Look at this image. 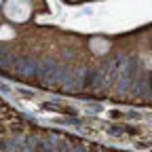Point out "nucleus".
I'll return each instance as SVG.
<instances>
[{
    "instance_id": "obj_1",
    "label": "nucleus",
    "mask_w": 152,
    "mask_h": 152,
    "mask_svg": "<svg viewBox=\"0 0 152 152\" xmlns=\"http://www.w3.org/2000/svg\"><path fill=\"white\" fill-rule=\"evenodd\" d=\"M32 13V4L28 0H9L4 4V15L13 21H26Z\"/></svg>"
},
{
    "instance_id": "obj_2",
    "label": "nucleus",
    "mask_w": 152,
    "mask_h": 152,
    "mask_svg": "<svg viewBox=\"0 0 152 152\" xmlns=\"http://www.w3.org/2000/svg\"><path fill=\"white\" fill-rule=\"evenodd\" d=\"M91 47H93V49H95V51H99V53H102V51H106V49H108V45H106V42H104V40H93V42H91Z\"/></svg>"
},
{
    "instance_id": "obj_3",
    "label": "nucleus",
    "mask_w": 152,
    "mask_h": 152,
    "mask_svg": "<svg viewBox=\"0 0 152 152\" xmlns=\"http://www.w3.org/2000/svg\"><path fill=\"white\" fill-rule=\"evenodd\" d=\"M13 30L9 28V26H4V28H0V38H13Z\"/></svg>"
},
{
    "instance_id": "obj_4",
    "label": "nucleus",
    "mask_w": 152,
    "mask_h": 152,
    "mask_svg": "<svg viewBox=\"0 0 152 152\" xmlns=\"http://www.w3.org/2000/svg\"><path fill=\"white\" fill-rule=\"evenodd\" d=\"M0 2H2V0H0Z\"/></svg>"
}]
</instances>
